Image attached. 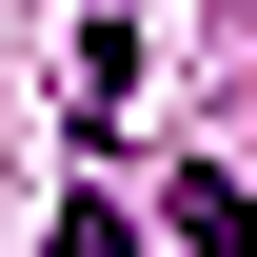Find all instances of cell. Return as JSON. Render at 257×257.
<instances>
[{
  "mask_svg": "<svg viewBox=\"0 0 257 257\" xmlns=\"http://www.w3.org/2000/svg\"><path fill=\"white\" fill-rule=\"evenodd\" d=\"M178 237H198V257H257V198H237V159H198V178H178Z\"/></svg>",
  "mask_w": 257,
  "mask_h": 257,
  "instance_id": "cell-1",
  "label": "cell"
}]
</instances>
